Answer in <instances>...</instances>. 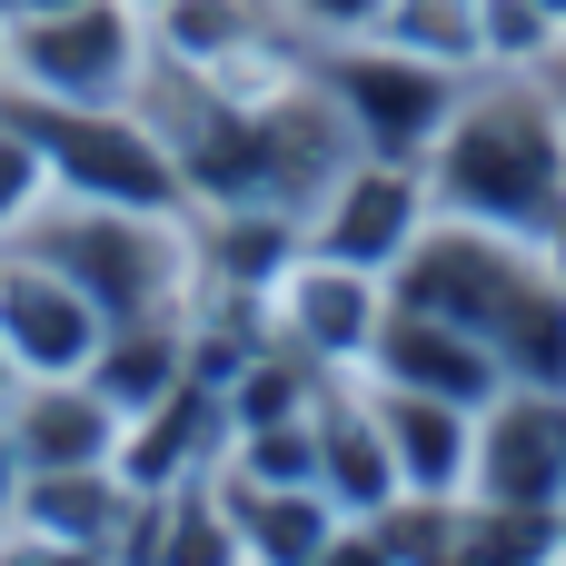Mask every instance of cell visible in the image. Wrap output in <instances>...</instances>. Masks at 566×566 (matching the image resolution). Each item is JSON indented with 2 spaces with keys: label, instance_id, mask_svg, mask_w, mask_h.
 Instances as JSON below:
<instances>
[{
  "label": "cell",
  "instance_id": "17",
  "mask_svg": "<svg viewBox=\"0 0 566 566\" xmlns=\"http://www.w3.org/2000/svg\"><path fill=\"white\" fill-rule=\"evenodd\" d=\"M20 199H30V149H20V139L0 129V219H10Z\"/></svg>",
  "mask_w": 566,
  "mask_h": 566
},
{
  "label": "cell",
  "instance_id": "5",
  "mask_svg": "<svg viewBox=\"0 0 566 566\" xmlns=\"http://www.w3.org/2000/svg\"><path fill=\"white\" fill-rule=\"evenodd\" d=\"M348 99H358L368 139H388V149H408V139H428V129L448 119V90H438V70H388V60H348Z\"/></svg>",
  "mask_w": 566,
  "mask_h": 566
},
{
  "label": "cell",
  "instance_id": "15",
  "mask_svg": "<svg viewBox=\"0 0 566 566\" xmlns=\"http://www.w3.org/2000/svg\"><path fill=\"white\" fill-rule=\"evenodd\" d=\"M338 488H348V497H378V488H388V458H378V438H368V428H348V438H338Z\"/></svg>",
  "mask_w": 566,
  "mask_h": 566
},
{
  "label": "cell",
  "instance_id": "11",
  "mask_svg": "<svg viewBox=\"0 0 566 566\" xmlns=\"http://www.w3.org/2000/svg\"><path fill=\"white\" fill-rule=\"evenodd\" d=\"M398 468H408L418 488H448V478H458V428H448L438 408H398Z\"/></svg>",
  "mask_w": 566,
  "mask_h": 566
},
{
  "label": "cell",
  "instance_id": "9",
  "mask_svg": "<svg viewBox=\"0 0 566 566\" xmlns=\"http://www.w3.org/2000/svg\"><path fill=\"white\" fill-rule=\"evenodd\" d=\"M557 438H566V428H547V418H517V428L488 448V488H497V497H517V507H527V497H547V488L566 478V448H557Z\"/></svg>",
  "mask_w": 566,
  "mask_h": 566
},
{
  "label": "cell",
  "instance_id": "4",
  "mask_svg": "<svg viewBox=\"0 0 566 566\" xmlns=\"http://www.w3.org/2000/svg\"><path fill=\"white\" fill-rule=\"evenodd\" d=\"M0 348H20L40 378H60L90 348V308L60 279H0Z\"/></svg>",
  "mask_w": 566,
  "mask_h": 566
},
{
  "label": "cell",
  "instance_id": "13",
  "mask_svg": "<svg viewBox=\"0 0 566 566\" xmlns=\"http://www.w3.org/2000/svg\"><path fill=\"white\" fill-rule=\"evenodd\" d=\"M259 547L279 566L318 557V507H308V497H269V507H259Z\"/></svg>",
  "mask_w": 566,
  "mask_h": 566
},
{
  "label": "cell",
  "instance_id": "3",
  "mask_svg": "<svg viewBox=\"0 0 566 566\" xmlns=\"http://www.w3.org/2000/svg\"><path fill=\"white\" fill-rule=\"evenodd\" d=\"M40 139H50V159H60L70 179H90L99 199H169V159H159L129 119H50Z\"/></svg>",
  "mask_w": 566,
  "mask_h": 566
},
{
  "label": "cell",
  "instance_id": "19",
  "mask_svg": "<svg viewBox=\"0 0 566 566\" xmlns=\"http://www.w3.org/2000/svg\"><path fill=\"white\" fill-rule=\"evenodd\" d=\"M318 10H368V0H318Z\"/></svg>",
  "mask_w": 566,
  "mask_h": 566
},
{
  "label": "cell",
  "instance_id": "1",
  "mask_svg": "<svg viewBox=\"0 0 566 566\" xmlns=\"http://www.w3.org/2000/svg\"><path fill=\"white\" fill-rule=\"evenodd\" d=\"M448 189L478 219H547V199H557V139L537 119H517V109L468 119L458 149H448Z\"/></svg>",
  "mask_w": 566,
  "mask_h": 566
},
{
  "label": "cell",
  "instance_id": "2",
  "mask_svg": "<svg viewBox=\"0 0 566 566\" xmlns=\"http://www.w3.org/2000/svg\"><path fill=\"white\" fill-rule=\"evenodd\" d=\"M20 70H30L40 90H60V99L119 90V70H129V30H119V10L60 0V10H40V20L20 30Z\"/></svg>",
  "mask_w": 566,
  "mask_h": 566
},
{
  "label": "cell",
  "instance_id": "16",
  "mask_svg": "<svg viewBox=\"0 0 566 566\" xmlns=\"http://www.w3.org/2000/svg\"><path fill=\"white\" fill-rule=\"evenodd\" d=\"M169 566H229V527H219V517H189V537H179Z\"/></svg>",
  "mask_w": 566,
  "mask_h": 566
},
{
  "label": "cell",
  "instance_id": "8",
  "mask_svg": "<svg viewBox=\"0 0 566 566\" xmlns=\"http://www.w3.org/2000/svg\"><path fill=\"white\" fill-rule=\"evenodd\" d=\"M408 209H418V199H408V179H358V189H348V209L328 219V249H338V259H378V249H398V239H408Z\"/></svg>",
  "mask_w": 566,
  "mask_h": 566
},
{
  "label": "cell",
  "instance_id": "14",
  "mask_svg": "<svg viewBox=\"0 0 566 566\" xmlns=\"http://www.w3.org/2000/svg\"><path fill=\"white\" fill-rule=\"evenodd\" d=\"M298 318H308L318 338H358V289H348V279H308Z\"/></svg>",
  "mask_w": 566,
  "mask_h": 566
},
{
  "label": "cell",
  "instance_id": "6",
  "mask_svg": "<svg viewBox=\"0 0 566 566\" xmlns=\"http://www.w3.org/2000/svg\"><path fill=\"white\" fill-rule=\"evenodd\" d=\"M517 289H527V279L497 269V259H478V249H438V259L408 279V308H418V318H448V328H478V318H497Z\"/></svg>",
  "mask_w": 566,
  "mask_h": 566
},
{
  "label": "cell",
  "instance_id": "18",
  "mask_svg": "<svg viewBox=\"0 0 566 566\" xmlns=\"http://www.w3.org/2000/svg\"><path fill=\"white\" fill-rule=\"evenodd\" d=\"M318 566H388V557H378V547H328Z\"/></svg>",
  "mask_w": 566,
  "mask_h": 566
},
{
  "label": "cell",
  "instance_id": "7",
  "mask_svg": "<svg viewBox=\"0 0 566 566\" xmlns=\"http://www.w3.org/2000/svg\"><path fill=\"white\" fill-rule=\"evenodd\" d=\"M388 358H398V378L428 388V398H478V388H488V358H478L448 318H418V308H408V328L388 338Z\"/></svg>",
  "mask_w": 566,
  "mask_h": 566
},
{
  "label": "cell",
  "instance_id": "12",
  "mask_svg": "<svg viewBox=\"0 0 566 566\" xmlns=\"http://www.w3.org/2000/svg\"><path fill=\"white\" fill-rule=\"evenodd\" d=\"M30 517H40L50 537H70V547H80V537H99L109 497H99V488H70V478H50V488H30Z\"/></svg>",
  "mask_w": 566,
  "mask_h": 566
},
{
  "label": "cell",
  "instance_id": "10",
  "mask_svg": "<svg viewBox=\"0 0 566 566\" xmlns=\"http://www.w3.org/2000/svg\"><path fill=\"white\" fill-rule=\"evenodd\" d=\"M99 438H109V418H99L90 398H60V408L30 418V458H40V468H80V458H99Z\"/></svg>",
  "mask_w": 566,
  "mask_h": 566
}]
</instances>
